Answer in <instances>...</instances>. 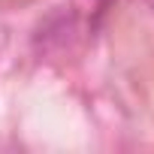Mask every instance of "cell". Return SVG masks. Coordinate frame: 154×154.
I'll use <instances>...</instances> for the list:
<instances>
[{
	"label": "cell",
	"instance_id": "1",
	"mask_svg": "<svg viewBox=\"0 0 154 154\" xmlns=\"http://www.w3.org/2000/svg\"><path fill=\"white\" fill-rule=\"evenodd\" d=\"M109 3H112V0H75V12L94 27V24L103 18V12L109 9Z\"/></svg>",
	"mask_w": 154,
	"mask_h": 154
}]
</instances>
